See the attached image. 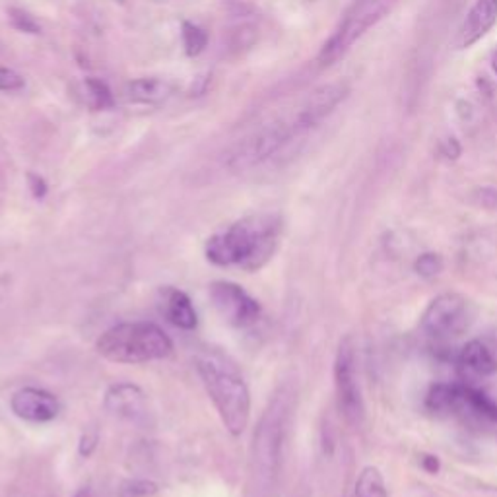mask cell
I'll return each mask as SVG.
<instances>
[{
    "label": "cell",
    "mask_w": 497,
    "mask_h": 497,
    "mask_svg": "<svg viewBox=\"0 0 497 497\" xmlns=\"http://www.w3.org/2000/svg\"><path fill=\"white\" fill-rule=\"evenodd\" d=\"M197 372L225 429L234 437L241 436L251 419V392L244 377L224 355L214 352L198 355Z\"/></svg>",
    "instance_id": "cell-3"
},
{
    "label": "cell",
    "mask_w": 497,
    "mask_h": 497,
    "mask_svg": "<svg viewBox=\"0 0 497 497\" xmlns=\"http://www.w3.org/2000/svg\"><path fill=\"white\" fill-rule=\"evenodd\" d=\"M439 152H441V156H445L447 160H458V156L463 154V148H461V144H458L456 138H447L441 143Z\"/></svg>",
    "instance_id": "cell-27"
},
{
    "label": "cell",
    "mask_w": 497,
    "mask_h": 497,
    "mask_svg": "<svg viewBox=\"0 0 497 497\" xmlns=\"http://www.w3.org/2000/svg\"><path fill=\"white\" fill-rule=\"evenodd\" d=\"M476 318L474 303L461 294H441L426 308L422 330L433 340H451L465 335Z\"/></svg>",
    "instance_id": "cell-7"
},
{
    "label": "cell",
    "mask_w": 497,
    "mask_h": 497,
    "mask_svg": "<svg viewBox=\"0 0 497 497\" xmlns=\"http://www.w3.org/2000/svg\"><path fill=\"white\" fill-rule=\"evenodd\" d=\"M350 87L346 82H333V84H325L321 87H317L308 97L301 101L299 109L291 119L296 123L298 133H305L313 129L315 124L327 119L330 113H333L344 99L348 97Z\"/></svg>",
    "instance_id": "cell-11"
},
{
    "label": "cell",
    "mask_w": 497,
    "mask_h": 497,
    "mask_svg": "<svg viewBox=\"0 0 497 497\" xmlns=\"http://www.w3.org/2000/svg\"><path fill=\"white\" fill-rule=\"evenodd\" d=\"M282 237L278 214H254L241 218L207 241V259L220 269L257 272L269 264Z\"/></svg>",
    "instance_id": "cell-2"
},
{
    "label": "cell",
    "mask_w": 497,
    "mask_h": 497,
    "mask_svg": "<svg viewBox=\"0 0 497 497\" xmlns=\"http://www.w3.org/2000/svg\"><path fill=\"white\" fill-rule=\"evenodd\" d=\"M298 129L294 119H280L271 124L262 126L257 133L245 136L244 140L227 152L225 165L235 173L249 171L257 165L271 160L274 154H278L291 138L298 136Z\"/></svg>",
    "instance_id": "cell-6"
},
{
    "label": "cell",
    "mask_w": 497,
    "mask_h": 497,
    "mask_svg": "<svg viewBox=\"0 0 497 497\" xmlns=\"http://www.w3.org/2000/svg\"><path fill=\"white\" fill-rule=\"evenodd\" d=\"M96 350L113 364H148L170 358L173 354V342L154 323L136 321L121 323L107 328L97 338Z\"/></svg>",
    "instance_id": "cell-4"
},
{
    "label": "cell",
    "mask_w": 497,
    "mask_h": 497,
    "mask_svg": "<svg viewBox=\"0 0 497 497\" xmlns=\"http://www.w3.org/2000/svg\"><path fill=\"white\" fill-rule=\"evenodd\" d=\"M299 497H303V495H299Z\"/></svg>",
    "instance_id": "cell-34"
},
{
    "label": "cell",
    "mask_w": 497,
    "mask_h": 497,
    "mask_svg": "<svg viewBox=\"0 0 497 497\" xmlns=\"http://www.w3.org/2000/svg\"><path fill=\"white\" fill-rule=\"evenodd\" d=\"M399 0H354L346 14L340 20L335 33L328 37L318 53V65L330 67L338 59L348 53L352 45L360 40L364 33L383 20L389 12L397 6Z\"/></svg>",
    "instance_id": "cell-5"
},
{
    "label": "cell",
    "mask_w": 497,
    "mask_h": 497,
    "mask_svg": "<svg viewBox=\"0 0 497 497\" xmlns=\"http://www.w3.org/2000/svg\"><path fill=\"white\" fill-rule=\"evenodd\" d=\"M492 69H493V72L497 76V49L492 53Z\"/></svg>",
    "instance_id": "cell-33"
},
{
    "label": "cell",
    "mask_w": 497,
    "mask_h": 497,
    "mask_svg": "<svg viewBox=\"0 0 497 497\" xmlns=\"http://www.w3.org/2000/svg\"><path fill=\"white\" fill-rule=\"evenodd\" d=\"M104 408L109 416L123 419L138 428L154 426V410H152L148 394L133 383H115L107 389Z\"/></svg>",
    "instance_id": "cell-10"
},
{
    "label": "cell",
    "mask_w": 497,
    "mask_h": 497,
    "mask_svg": "<svg viewBox=\"0 0 497 497\" xmlns=\"http://www.w3.org/2000/svg\"><path fill=\"white\" fill-rule=\"evenodd\" d=\"M87 92L92 96V104L97 109H107L113 106V94L109 90V86L106 82H101L97 78H87L86 80Z\"/></svg>",
    "instance_id": "cell-24"
},
{
    "label": "cell",
    "mask_w": 497,
    "mask_h": 497,
    "mask_svg": "<svg viewBox=\"0 0 497 497\" xmlns=\"http://www.w3.org/2000/svg\"><path fill=\"white\" fill-rule=\"evenodd\" d=\"M183 43H185V51L189 57H197L200 55L204 49H207L208 43V35L198 25L185 22L183 23Z\"/></svg>",
    "instance_id": "cell-21"
},
{
    "label": "cell",
    "mask_w": 497,
    "mask_h": 497,
    "mask_svg": "<svg viewBox=\"0 0 497 497\" xmlns=\"http://www.w3.org/2000/svg\"><path fill=\"white\" fill-rule=\"evenodd\" d=\"M355 497H389L385 478L377 466H365L355 480Z\"/></svg>",
    "instance_id": "cell-19"
},
{
    "label": "cell",
    "mask_w": 497,
    "mask_h": 497,
    "mask_svg": "<svg viewBox=\"0 0 497 497\" xmlns=\"http://www.w3.org/2000/svg\"><path fill=\"white\" fill-rule=\"evenodd\" d=\"M259 40V30L254 23H239L235 25V28L229 30V35H227V49L232 51L234 55H241L245 53V51H249L254 43H257Z\"/></svg>",
    "instance_id": "cell-20"
},
{
    "label": "cell",
    "mask_w": 497,
    "mask_h": 497,
    "mask_svg": "<svg viewBox=\"0 0 497 497\" xmlns=\"http://www.w3.org/2000/svg\"><path fill=\"white\" fill-rule=\"evenodd\" d=\"M298 404L294 383L280 385L266 404L254 429L251 445V493L253 497H269L282 473L286 441Z\"/></svg>",
    "instance_id": "cell-1"
},
{
    "label": "cell",
    "mask_w": 497,
    "mask_h": 497,
    "mask_svg": "<svg viewBox=\"0 0 497 497\" xmlns=\"http://www.w3.org/2000/svg\"><path fill=\"white\" fill-rule=\"evenodd\" d=\"M156 493L158 483L152 480H126L119 490V497H154Z\"/></svg>",
    "instance_id": "cell-23"
},
{
    "label": "cell",
    "mask_w": 497,
    "mask_h": 497,
    "mask_svg": "<svg viewBox=\"0 0 497 497\" xmlns=\"http://www.w3.org/2000/svg\"><path fill=\"white\" fill-rule=\"evenodd\" d=\"M28 181H30V189H32V193H33L35 198H43L47 195V183L43 181V177L30 173Z\"/></svg>",
    "instance_id": "cell-28"
},
{
    "label": "cell",
    "mask_w": 497,
    "mask_h": 497,
    "mask_svg": "<svg viewBox=\"0 0 497 497\" xmlns=\"http://www.w3.org/2000/svg\"><path fill=\"white\" fill-rule=\"evenodd\" d=\"M173 86L161 78H140L129 84V97L136 104H160L168 99Z\"/></svg>",
    "instance_id": "cell-18"
},
{
    "label": "cell",
    "mask_w": 497,
    "mask_h": 497,
    "mask_svg": "<svg viewBox=\"0 0 497 497\" xmlns=\"http://www.w3.org/2000/svg\"><path fill=\"white\" fill-rule=\"evenodd\" d=\"M210 299L216 311L232 327L247 328L257 323L261 317L259 301L251 298L244 288L234 282H225V280L214 282L210 286Z\"/></svg>",
    "instance_id": "cell-9"
},
{
    "label": "cell",
    "mask_w": 497,
    "mask_h": 497,
    "mask_svg": "<svg viewBox=\"0 0 497 497\" xmlns=\"http://www.w3.org/2000/svg\"><path fill=\"white\" fill-rule=\"evenodd\" d=\"M443 259H441V254L437 253H424V254H419V257L416 259L414 262V271L426 278V280H431V278H436L443 272Z\"/></svg>",
    "instance_id": "cell-22"
},
{
    "label": "cell",
    "mask_w": 497,
    "mask_h": 497,
    "mask_svg": "<svg viewBox=\"0 0 497 497\" xmlns=\"http://www.w3.org/2000/svg\"><path fill=\"white\" fill-rule=\"evenodd\" d=\"M8 14H10L12 25H14L18 32H23V33H40L41 32L40 23H37L33 20V16L28 14V12H23L20 8H10Z\"/></svg>",
    "instance_id": "cell-25"
},
{
    "label": "cell",
    "mask_w": 497,
    "mask_h": 497,
    "mask_svg": "<svg viewBox=\"0 0 497 497\" xmlns=\"http://www.w3.org/2000/svg\"><path fill=\"white\" fill-rule=\"evenodd\" d=\"M160 313L168 321L181 330H195L198 325V317L193 308V301L185 291L173 286H165L160 290Z\"/></svg>",
    "instance_id": "cell-14"
},
{
    "label": "cell",
    "mask_w": 497,
    "mask_h": 497,
    "mask_svg": "<svg viewBox=\"0 0 497 497\" xmlns=\"http://www.w3.org/2000/svg\"><path fill=\"white\" fill-rule=\"evenodd\" d=\"M76 497H97V495L94 493L92 488H84V490H80L78 493H76Z\"/></svg>",
    "instance_id": "cell-32"
},
{
    "label": "cell",
    "mask_w": 497,
    "mask_h": 497,
    "mask_svg": "<svg viewBox=\"0 0 497 497\" xmlns=\"http://www.w3.org/2000/svg\"><path fill=\"white\" fill-rule=\"evenodd\" d=\"M10 291V278L8 276H0V303H3Z\"/></svg>",
    "instance_id": "cell-31"
},
{
    "label": "cell",
    "mask_w": 497,
    "mask_h": 497,
    "mask_svg": "<svg viewBox=\"0 0 497 497\" xmlns=\"http://www.w3.org/2000/svg\"><path fill=\"white\" fill-rule=\"evenodd\" d=\"M461 383H437L426 397V408L436 416H451L456 412Z\"/></svg>",
    "instance_id": "cell-17"
},
{
    "label": "cell",
    "mask_w": 497,
    "mask_h": 497,
    "mask_svg": "<svg viewBox=\"0 0 497 497\" xmlns=\"http://www.w3.org/2000/svg\"><path fill=\"white\" fill-rule=\"evenodd\" d=\"M456 362L461 373L466 377H488L497 372V360L486 344L480 340L466 342Z\"/></svg>",
    "instance_id": "cell-15"
},
{
    "label": "cell",
    "mask_w": 497,
    "mask_h": 497,
    "mask_svg": "<svg viewBox=\"0 0 497 497\" xmlns=\"http://www.w3.org/2000/svg\"><path fill=\"white\" fill-rule=\"evenodd\" d=\"M455 414L476 418V419H480V422L497 424V402L493 399H490L483 391L461 383V392H458V406H456Z\"/></svg>",
    "instance_id": "cell-16"
},
{
    "label": "cell",
    "mask_w": 497,
    "mask_h": 497,
    "mask_svg": "<svg viewBox=\"0 0 497 497\" xmlns=\"http://www.w3.org/2000/svg\"><path fill=\"white\" fill-rule=\"evenodd\" d=\"M10 408L14 416L30 424H47L60 414V402L53 392L37 387H23L12 394Z\"/></svg>",
    "instance_id": "cell-12"
},
{
    "label": "cell",
    "mask_w": 497,
    "mask_h": 497,
    "mask_svg": "<svg viewBox=\"0 0 497 497\" xmlns=\"http://www.w3.org/2000/svg\"><path fill=\"white\" fill-rule=\"evenodd\" d=\"M422 468L426 470L428 474H437L439 468H441L439 458L433 456V455H424L422 456Z\"/></svg>",
    "instance_id": "cell-30"
},
{
    "label": "cell",
    "mask_w": 497,
    "mask_h": 497,
    "mask_svg": "<svg viewBox=\"0 0 497 497\" xmlns=\"http://www.w3.org/2000/svg\"><path fill=\"white\" fill-rule=\"evenodd\" d=\"M497 23V0H476L455 37L456 49H470Z\"/></svg>",
    "instance_id": "cell-13"
},
{
    "label": "cell",
    "mask_w": 497,
    "mask_h": 497,
    "mask_svg": "<svg viewBox=\"0 0 497 497\" xmlns=\"http://www.w3.org/2000/svg\"><path fill=\"white\" fill-rule=\"evenodd\" d=\"M23 86V78L10 69L0 67V92H14Z\"/></svg>",
    "instance_id": "cell-26"
},
{
    "label": "cell",
    "mask_w": 497,
    "mask_h": 497,
    "mask_svg": "<svg viewBox=\"0 0 497 497\" xmlns=\"http://www.w3.org/2000/svg\"><path fill=\"white\" fill-rule=\"evenodd\" d=\"M335 389L344 419L360 428L365 419V402L362 397L358 372H355V348L350 336L340 342L335 358Z\"/></svg>",
    "instance_id": "cell-8"
},
{
    "label": "cell",
    "mask_w": 497,
    "mask_h": 497,
    "mask_svg": "<svg viewBox=\"0 0 497 497\" xmlns=\"http://www.w3.org/2000/svg\"><path fill=\"white\" fill-rule=\"evenodd\" d=\"M97 447V436L96 433H84L80 439V455L82 456H90Z\"/></svg>",
    "instance_id": "cell-29"
}]
</instances>
